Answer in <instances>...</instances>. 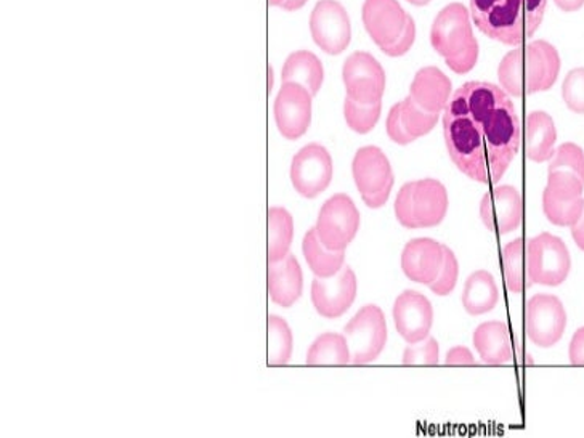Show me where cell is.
I'll list each match as a JSON object with an SVG mask.
<instances>
[{
  "instance_id": "1",
  "label": "cell",
  "mask_w": 584,
  "mask_h": 438,
  "mask_svg": "<svg viewBox=\"0 0 584 438\" xmlns=\"http://www.w3.org/2000/svg\"><path fill=\"white\" fill-rule=\"evenodd\" d=\"M451 161L475 182L497 183L522 144L514 104L501 87L467 83L454 92L443 114Z\"/></svg>"
},
{
  "instance_id": "2",
  "label": "cell",
  "mask_w": 584,
  "mask_h": 438,
  "mask_svg": "<svg viewBox=\"0 0 584 438\" xmlns=\"http://www.w3.org/2000/svg\"><path fill=\"white\" fill-rule=\"evenodd\" d=\"M548 0H471L477 28L506 46H521L542 26Z\"/></svg>"
},
{
  "instance_id": "3",
  "label": "cell",
  "mask_w": 584,
  "mask_h": 438,
  "mask_svg": "<svg viewBox=\"0 0 584 438\" xmlns=\"http://www.w3.org/2000/svg\"><path fill=\"white\" fill-rule=\"evenodd\" d=\"M560 71V57L546 40H535L512 50L498 68L502 90L512 97H525L555 86Z\"/></svg>"
},
{
  "instance_id": "4",
  "label": "cell",
  "mask_w": 584,
  "mask_h": 438,
  "mask_svg": "<svg viewBox=\"0 0 584 438\" xmlns=\"http://www.w3.org/2000/svg\"><path fill=\"white\" fill-rule=\"evenodd\" d=\"M430 42L457 74H466L477 64L478 44L463 3H450L438 13L430 31Z\"/></svg>"
},
{
  "instance_id": "5",
  "label": "cell",
  "mask_w": 584,
  "mask_h": 438,
  "mask_svg": "<svg viewBox=\"0 0 584 438\" xmlns=\"http://www.w3.org/2000/svg\"><path fill=\"white\" fill-rule=\"evenodd\" d=\"M447 212V188L438 180L405 183L397 195V220L405 229H433L443 222Z\"/></svg>"
},
{
  "instance_id": "6",
  "label": "cell",
  "mask_w": 584,
  "mask_h": 438,
  "mask_svg": "<svg viewBox=\"0 0 584 438\" xmlns=\"http://www.w3.org/2000/svg\"><path fill=\"white\" fill-rule=\"evenodd\" d=\"M352 174L363 203L372 209L386 205L393 188L389 159L378 146H363L352 162Z\"/></svg>"
},
{
  "instance_id": "7",
  "label": "cell",
  "mask_w": 584,
  "mask_h": 438,
  "mask_svg": "<svg viewBox=\"0 0 584 438\" xmlns=\"http://www.w3.org/2000/svg\"><path fill=\"white\" fill-rule=\"evenodd\" d=\"M526 264L532 283L559 287L569 277L572 259L560 238L542 233L528 241Z\"/></svg>"
},
{
  "instance_id": "8",
  "label": "cell",
  "mask_w": 584,
  "mask_h": 438,
  "mask_svg": "<svg viewBox=\"0 0 584 438\" xmlns=\"http://www.w3.org/2000/svg\"><path fill=\"white\" fill-rule=\"evenodd\" d=\"M353 365L375 362L387 344V323L378 305H365L345 325Z\"/></svg>"
},
{
  "instance_id": "9",
  "label": "cell",
  "mask_w": 584,
  "mask_h": 438,
  "mask_svg": "<svg viewBox=\"0 0 584 438\" xmlns=\"http://www.w3.org/2000/svg\"><path fill=\"white\" fill-rule=\"evenodd\" d=\"M360 229V212L345 193L329 198L318 214L317 230L323 246L329 251H345Z\"/></svg>"
},
{
  "instance_id": "10",
  "label": "cell",
  "mask_w": 584,
  "mask_h": 438,
  "mask_svg": "<svg viewBox=\"0 0 584 438\" xmlns=\"http://www.w3.org/2000/svg\"><path fill=\"white\" fill-rule=\"evenodd\" d=\"M525 326L533 344L543 349L556 345L567 328V312L560 299L552 294L533 295L526 304Z\"/></svg>"
},
{
  "instance_id": "11",
  "label": "cell",
  "mask_w": 584,
  "mask_h": 438,
  "mask_svg": "<svg viewBox=\"0 0 584 438\" xmlns=\"http://www.w3.org/2000/svg\"><path fill=\"white\" fill-rule=\"evenodd\" d=\"M291 182L295 192L312 199L321 195L332 180V158L325 146L311 144L292 159Z\"/></svg>"
},
{
  "instance_id": "12",
  "label": "cell",
  "mask_w": 584,
  "mask_h": 438,
  "mask_svg": "<svg viewBox=\"0 0 584 438\" xmlns=\"http://www.w3.org/2000/svg\"><path fill=\"white\" fill-rule=\"evenodd\" d=\"M315 44L329 56H339L352 39L351 19L338 0H320L311 15Z\"/></svg>"
},
{
  "instance_id": "13",
  "label": "cell",
  "mask_w": 584,
  "mask_h": 438,
  "mask_svg": "<svg viewBox=\"0 0 584 438\" xmlns=\"http://www.w3.org/2000/svg\"><path fill=\"white\" fill-rule=\"evenodd\" d=\"M342 80L348 97L356 104L375 105L382 100L386 73L379 61L368 52H355L345 60Z\"/></svg>"
},
{
  "instance_id": "14",
  "label": "cell",
  "mask_w": 584,
  "mask_h": 438,
  "mask_svg": "<svg viewBox=\"0 0 584 438\" xmlns=\"http://www.w3.org/2000/svg\"><path fill=\"white\" fill-rule=\"evenodd\" d=\"M275 121L288 141H297L311 127L312 94L301 84L284 83L275 100Z\"/></svg>"
},
{
  "instance_id": "15",
  "label": "cell",
  "mask_w": 584,
  "mask_h": 438,
  "mask_svg": "<svg viewBox=\"0 0 584 438\" xmlns=\"http://www.w3.org/2000/svg\"><path fill=\"white\" fill-rule=\"evenodd\" d=\"M482 222L490 232L504 236L515 232L524 220V202L514 186L502 185L491 190L480 203Z\"/></svg>"
},
{
  "instance_id": "16",
  "label": "cell",
  "mask_w": 584,
  "mask_h": 438,
  "mask_svg": "<svg viewBox=\"0 0 584 438\" xmlns=\"http://www.w3.org/2000/svg\"><path fill=\"white\" fill-rule=\"evenodd\" d=\"M356 297V277L344 267L331 278H315L312 283V304L321 317L334 320L352 307Z\"/></svg>"
},
{
  "instance_id": "17",
  "label": "cell",
  "mask_w": 584,
  "mask_h": 438,
  "mask_svg": "<svg viewBox=\"0 0 584 438\" xmlns=\"http://www.w3.org/2000/svg\"><path fill=\"white\" fill-rule=\"evenodd\" d=\"M397 331L409 344L426 341L434 323V308L429 299L417 291H405L393 305Z\"/></svg>"
},
{
  "instance_id": "18",
  "label": "cell",
  "mask_w": 584,
  "mask_h": 438,
  "mask_svg": "<svg viewBox=\"0 0 584 438\" xmlns=\"http://www.w3.org/2000/svg\"><path fill=\"white\" fill-rule=\"evenodd\" d=\"M409 20L399 0H365L363 3V23L380 50L399 39Z\"/></svg>"
},
{
  "instance_id": "19",
  "label": "cell",
  "mask_w": 584,
  "mask_h": 438,
  "mask_svg": "<svg viewBox=\"0 0 584 438\" xmlns=\"http://www.w3.org/2000/svg\"><path fill=\"white\" fill-rule=\"evenodd\" d=\"M443 244L430 238H416L402 253V270L414 283L427 284L437 280L443 265Z\"/></svg>"
},
{
  "instance_id": "20",
  "label": "cell",
  "mask_w": 584,
  "mask_h": 438,
  "mask_svg": "<svg viewBox=\"0 0 584 438\" xmlns=\"http://www.w3.org/2000/svg\"><path fill=\"white\" fill-rule=\"evenodd\" d=\"M267 281L271 302L283 308L292 307L304 290V275L292 254H288L280 263L268 264Z\"/></svg>"
},
{
  "instance_id": "21",
  "label": "cell",
  "mask_w": 584,
  "mask_h": 438,
  "mask_svg": "<svg viewBox=\"0 0 584 438\" xmlns=\"http://www.w3.org/2000/svg\"><path fill=\"white\" fill-rule=\"evenodd\" d=\"M451 95V81L438 68L427 66L417 71L410 88V97L429 113H440L447 108Z\"/></svg>"
},
{
  "instance_id": "22",
  "label": "cell",
  "mask_w": 584,
  "mask_h": 438,
  "mask_svg": "<svg viewBox=\"0 0 584 438\" xmlns=\"http://www.w3.org/2000/svg\"><path fill=\"white\" fill-rule=\"evenodd\" d=\"M474 345L488 365H504L512 358L511 332L502 321H487L474 332Z\"/></svg>"
},
{
  "instance_id": "23",
  "label": "cell",
  "mask_w": 584,
  "mask_h": 438,
  "mask_svg": "<svg viewBox=\"0 0 584 438\" xmlns=\"http://www.w3.org/2000/svg\"><path fill=\"white\" fill-rule=\"evenodd\" d=\"M557 131L555 121L545 111H533L526 119L525 149L528 159L545 162L555 156Z\"/></svg>"
},
{
  "instance_id": "24",
  "label": "cell",
  "mask_w": 584,
  "mask_h": 438,
  "mask_svg": "<svg viewBox=\"0 0 584 438\" xmlns=\"http://www.w3.org/2000/svg\"><path fill=\"white\" fill-rule=\"evenodd\" d=\"M281 80H283V84H301L302 87L311 92L312 97H315L323 86L325 70H323L321 61L318 60L317 56L307 52V50H299V52L291 53L284 61Z\"/></svg>"
},
{
  "instance_id": "25",
  "label": "cell",
  "mask_w": 584,
  "mask_h": 438,
  "mask_svg": "<svg viewBox=\"0 0 584 438\" xmlns=\"http://www.w3.org/2000/svg\"><path fill=\"white\" fill-rule=\"evenodd\" d=\"M498 301L499 290L494 275L477 270L467 278L463 291V305L467 314H488L497 307Z\"/></svg>"
},
{
  "instance_id": "26",
  "label": "cell",
  "mask_w": 584,
  "mask_h": 438,
  "mask_svg": "<svg viewBox=\"0 0 584 438\" xmlns=\"http://www.w3.org/2000/svg\"><path fill=\"white\" fill-rule=\"evenodd\" d=\"M302 253L315 277L331 278L344 267L345 251H329L328 247L323 246L315 229L305 233Z\"/></svg>"
},
{
  "instance_id": "27",
  "label": "cell",
  "mask_w": 584,
  "mask_h": 438,
  "mask_svg": "<svg viewBox=\"0 0 584 438\" xmlns=\"http://www.w3.org/2000/svg\"><path fill=\"white\" fill-rule=\"evenodd\" d=\"M268 264L280 263L290 254L294 238V220L284 207L268 209Z\"/></svg>"
},
{
  "instance_id": "28",
  "label": "cell",
  "mask_w": 584,
  "mask_h": 438,
  "mask_svg": "<svg viewBox=\"0 0 584 438\" xmlns=\"http://www.w3.org/2000/svg\"><path fill=\"white\" fill-rule=\"evenodd\" d=\"M352 362L348 338L336 332L321 334L307 352V365L344 366Z\"/></svg>"
},
{
  "instance_id": "29",
  "label": "cell",
  "mask_w": 584,
  "mask_h": 438,
  "mask_svg": "<svg viewBox=\"0 0 584 438\" xmlns=\"http://www.w3.org/2000/svg\"><path fill=\"white\" fill-rule=\"evenodd\" d=\"M502 268H504L506 287L509 292L521 294L532 287V278L526 264L525 243L522 238L506 244L502 250Z\"/></svg>"
},
{
  "instance_id": "30",
  "label": "cell",
  "mask_w": 584,
  "mask_h": 438,
  "mask_svg": "<svg viewBox=\"0 0 584 438\" xmlns=\"http://www.w3.org/2000/svg\"><path fill=\"white\" fill-rule=\"evenodd\" d=\"M292 355L290 325L277 315L268 317V365L283 366Z\"/></svg>"
},
{
  "instance_id": "31",
  "label": "cell",
  "mask_w": 584,
  "mask_h": 438,
  "mask_svg": "<svg viewBox=\"0 0 584 438\" xmlns=\"http://www.w3.org/2000/svg\"><path fill=\"white\" fill-rule=\"evenodd\" d=\"M543 210L549 222L559 227H573L583 216L584 199H573V202H560L548 192L543 193Z\"/></svg>"
},
{
  "instance_id": "32",
  "label": "cell",
  "mask_w": 584,
  "mask_h": 438,
  "mask_svg": "<svg viewBox=\"0 0 584 438\" xmlns=\"http://www.w3.org/2000/svg\"><path fill=\"white\" fill-rule=\"evenodd\" d=\"M400 111H402L403 125H405L406 131L414 138L424 137V135L429 134L436 127L438 114H440L429 113V111L423 110L411 97H406L400 104Z\"/></svg>"
},
{
  "instance_id": "33",
  "label": "cell",
  "mask_w": 584,
  "mask_h": 438,
  "mask_svg": "<svg viewBox=\"0 0 584 438\" xmlns=\"http://www.w3.org/2000/svg\"><path fill=\"white\" fill-rule=\"evenodd\" d=\"M382 105H362L353 101L352 98H345L344 117L349 127L356 134H368L378 124Z\"/></svg>"
},
{
  "instance_id": "34",
  "label": "cell",
  "mask_w": 584,
  "mask_h": 438,
  "mask_svg": "<svg viewBox=\"0 0 584 438\" xmlns=\"http://www.w3.org/2000/svg\"><path fill=\"white\" fill-rule=\"evenodd\" d=\"M443 265L437 280L429 284L430 291L437 295H448L457 288L458 277H460V264L450 247L443 246Z\"/></svg>"
},
{
  "instance_id": "35",
  "label": "cell",
  "mask_w": 584,
  "mask_h": 438,
  "mask_svg": "<svg viewBox=\"0 0 584 438\" xmlns=\"http://www.w3.org/2000/svg\"><path fill=\"white\" fill-rule=\"evenodd\" d=\"M562 97L569 110L584 114V68H576L567 74L562 86Z\"/></svg>"
},
{
  "instance_id": "36",
  "label": "cell",
  "mask_w": 584,
  "mask_h": 438,
  "mask_svg": "<svg viewBox=\"0 0 584 438\" xmlns=\"http://www.w3.org/2000/svg\"><path fill=\"white\" fill-rule=\"evenodd\" d=\"M440 349L434 338L423 341V344H411L403 353V363L409 366H430L437 365Z\"/></svg>"
},
{
  "instance_id": "37",
  "label": "cell",
  "mask_w": 584,
  "mask_h": 438,
  "mask_svg": "<svg viewBox=\"0 0 584 438\" xmlns=\"http://www.w3.org/2000/svg\"><path fill=\"white\" fill-rule=\"evenodd\" d=\"M387 135L392 138V142L399 145L413 144L416 138L406 131L402 121V111H400V104L393 105L392 110L389 111L386 122Z\"/></svg>"
},
{
  "instance_id": "38",
  "label": "cell",
  "mask_w": 584,
  "mask_h": 438,
  "mask_svg": "<svg viewBox=\"0 0 584 438\" xmlns=\"http://www.w3.org/2000/svg\"><path fill=\"white\" fill-rule=\"evenodd\" d=\"M414 39H416V25H414L413 19L409 20L405 29L400 34L399 39L396 42L390 44L389 47L382 50L386 56L389 57H402L413 47Z\"/></svg>"
},
{
  "instance_id": "39",
  "label": "cell",
  "mask_w": 584,
  "mask_h": 438,
  "mask_svg": "<svg viewBox=\"0 0 584 438\" xmlns=\"http://www.w3.org/2000/svg\"><path fill=\"white\" fill-rule=\"evenodd\" d=\"M445 363L451 366H472L477 362H475L474 355H472V352L469 351V349L461 348L460 345V348L451 349V351L447 353Z\"/></svg>"
},
{
  "instance_id": "40",
  "label": "cell",
  "mask_w": 584,
  "mask_h": 438,
  "mask_svg": "<svg viewBox=\"0 0 584 438\" xmlns=\"http://www.w3.org/2000/svg\"><path fill=\"white\" fill-rule=\"evenodd\" d=\"M570 362L575 366H584V328H580L570 342Z\"/></svg>"
},
{
  "instance_id": "41",
  "label": "cell",
  "mask_w": 584,
  "mask_h": 438,
  "mask_svg": "<svg viewBox=\"0 0 584 438\" xmlns=\"http://www.w3.org/2000/svg\"><path fill=\"white\" fill-rule=\"evenodd\" d=\"M572 236L575 240L576 246L584 251V210L583 216L580 217L579 222L572 227Z\"/></svg>"
},
{
  "instance_id": "42",
  "label": "cell",
  "mask_w": 584,
  "mask_h": 438,
  "mask_svg": "<svg viewBox=\"0 0 584 438\" xmlns=\"http://www.w3.org/2000/svg\"><path fill=\"white\" fill-rule=\"evenodd\" d=\"M555 2L563 12H576L584 5V0H555Z\"/></svg>"
},
{
  "instance_id": "43",
  "label": "cell",
  "mask_w": 584,
  "mask_h": 438,
  "mask_svg": "<svg viewBox=\"0 0 584 438\" xmlns=\"http://www.w3.org/2000/svg\"><path fill=\"white\" fill-rule=\"evenodd\" d=\"M307 2L308 0H284L281 3V9L287 10V12H295V10L302 9Z\"/></svg>"
},
{
  "instance_id": "44",
  "label": "cell",
  "mask_w": 584,
  "mask_h": 438,
  "mask_svg": "<svg viewBox=\"0 0 584 438\" xmlns=\"http://www.w3.org/2000/svg\"><path fill=\"white\" fill-rule=\"evenodd\" d=\"M410 3H413V5L423 7L427 5V3L430 2V0H409Z\"/></svg>"
},
{
  "instance_id": "45",
  "label": "cell",
  "mask_w": 584,
  "mask_h": 438,
  "mask_svg": "<svg viewBox=\"0 0 584 438\" xmlns=\"http://www.w3.org/2000/svg\"><path fill=\"white\" fill-rule=\"evenodd\" d=\"M284 0H268V3H270V5H277V7H281V3H283Z\"/></svg>"
}]
</instances>
